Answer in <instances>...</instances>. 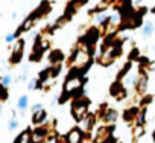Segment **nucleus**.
<instances>
[{
  "label": "nucleus",
  "instance_id": "nucleus-1",
  "mask_svg": "<svg viewBox=\"0 0 155 143\" xmlns=\"http://www.w3.org/2000/svg\"><path fill=\"white\" fill-rule=\"evenodd\" d=\"M85 82H87V78L84 73H81L78 70H73V68H68V75L62 84L61 96H58V104L62 105L73 98L84 95V84Z\"/></svg>",
  "mask_w": 155,
  "mask_h": 143
},
{
  "label": "nucleus",
  "instance_id": "nucleus-2",
  "mask_svg": "<svg viewBox=\"0 0 155 143\" xmlns=\"http://www.w3.org/2000/svg\"><path fill=\"white\" fill-rule=\"evenodd\" d=\"M93 49H90L88 46H85L81 40L76 43L74 49L71 50V55L67 61V67L78 70L81 73L85 75V72L90 68V65L93 64Z\"/></svg>",
  "mask_w": 155,
  "mask_h": 143
},
{
  "label": "nucleus",
  "instance_id": "nucleus-3",
  "mask_svg": "<svg viewBox=\"0 0 155 143\" xmlns=\"http://www.w3.org/2000/svg\"><path fill=\"white\" fill-rule=\"evenodd\" d=\"M90 99L85 96V95H81L78 98H73L71 99V117L79 123L87 114H88V108H90Z\"/></svg>",
  "mask_w": 155,
  "mask_h": 143
},
{
  "label": "nucleus",
  "instance_id": "nucleus-4",
  "mask_svg": "<svg viewBox=\"0 0 155 143\" xmlns=\"http://www.w3.org/2000/svg\"><path fill=\"white\" fill-rule=\"evenodd\" d=\"M56 125V122L53 120L52 122V126L47 125V123H43V125H38L35 129H32L31 132V143H44L46 141V137L49 134L50 129H53V126Z\"/></svg>",
  "mask_w": 155,
  "mask_h": 143
},
{
  "label": "nucleus",
  "instance_id": "nucleus-5",
  "mask_svg": "<svg viewBox=\"0 0 155 143\" xmlns=\"http://www.w3.org/2000/svg\"><path fill=\"white\" fill-rule=\"evenodd\" d=\"M113 132H114V125L99 126L93 135V143H108L113 138Z\"/></svg>",
  "mask_w": 155,
  "mask_h": 143
},
{
  "label": "nucleus",
  "instance_id": "nucleus-6",
  "mask_svg": "<svg viewBox=\"0 0 155 143\" xmlns=\"http://www.w3.org/2000/svg\"><path fill=\"white\" fill-rule=\"evenodd\" d=\"M147 81H149V78H147V72H146V67H138V73H137V81H135V85H134V88H135V93L141 98V96H144V93H146V90H147Z\"/></svg>",
  "mask_w": 155,
  "mask_h": 143
},
{
  "label": "nucleus",
  "instance_id": "nucleus-7",
  "mask_svg": "<svg viewBox=\"0 0 155 143\" xmlns=\"http://www.w3.org/2000/svg\"><path fill=\"white\" fill-rule=\"evenodd\" d=\"M47 46H49V41L47 40H43V37L40 35V37H37V40H35V43H34V47H32V53H31V56H29V59L31 61H40L41 58H43V53L47 50Z\"/></svg>",
  "mask_w": 155,
  "mask_h": 143
},
{
  "label": "nucleus",
  "instance_id": "nucleus-8",
  "mask_svg": "<svg viewBox=\"0 0 155 143\" xmlns=\"http://www.w3.org/2000/svg\"><path fill=\"white\" fill-rule=\"evenodd\" d=\"M23 53H25V40L18 38L12 47V52L9 55V65H17L20 64V61L23 59Z\"/></svg>",
  "mask_w": 155,
  "mask_h": 143
},
{
  "label": "nucleus",
  "instance_id": "nucleus-9",
  "mask_svg": "<svg viewBox=\"0 0 155 143\" xmlns=\"http://www.w3.org/2000/svg\"><path fill=\"white\" fill-rule=\"evenodd\" d=\"M96 114H87L79 123H81V126H79V129L82 131V132H85V135L87 137H90V134H91V131H93V128H94V125H96Z\"/></svg>",
  "mask_w": 155,
  "mask_h": 143
},
{
  "label": "nucleus",
  "instance_id": "nucleus-10",
  "mask_svg": "<svg viewBox=\"0 0 155 143\" xmlns=\"http://www.w3.org/2000/svg\"><path fill=\"white\" fill-rule=\"evenodd\" d=\"M110 93L111 96H114L116 101H123L126 96H128V90L123 87V84L120 81H114L110 87Z\"/></svg>",
  "mask_w": 155,
  "mask_h": 143
},
{
  "label": "nucleus",
  "instance_id": "nucleus-11",
  "mask_svg": "<svg viewBox=\"0 0 155 143\" xmlns=\"http://www.w3.org/2000/svg\"><path fill=\"white\" fill-rule=\"evenodd\" d=\"M37 22H38V18H37V17H35V14L32 12V14H31V15H29V17H28V18H26V20H25V22H23V23L18 26V29L14 32L15 38H18L21 34H25V32L31 31V29L35 26V23H37Z\"/></svg>",
  "mask_w": 155,
  "mask_h": 143
},
{
  "label": "nucleus",
  "instance_id": "nucleus-12",
  "mask_svg": "<svg viewBox=\"0 0 155 143\" xmlns=\"http://www.w3.org/2000/svg\"><path fill=\"white\" fill-rule=\"evenodd\" d=\"M67 143H82L84 141V132L79 129V126H74L68 129V132L64 135Z\"/></svg>",
  "mask_w": 155,
  "mask_h": 143
},
{
  "label": "nucleus",
  "instance_id": "nucleus-13",
  "mask_svg": "<svg viewBox=\"0 0 155 143\" xmlns=\"http://www.w3.org/2000/svg\"><path fill=\"white\" fill-rule=\"evenodd\" d=\"M117 117H119L117 110H114V108H111V107H107V110H105V113L102 114L101 120H102L104 123H107V125H114L116 120H117Z\"/></svg>",
  "mask_w": 155,
  "mask_h": 143
},
{
  "label": "nucleus",
  "instance_id": "nucleus-14",
  "mask_svg": "<svg viewBox=\"0 0 155 143\" xmlns=\"http://www.w3.org/2000/svg\"><path fill=\"white\" fill-rule=\"evenodd\" d=\"M64 59H65V56H64V53L59 49H55V50H52L49 53V62H50V65H61Z\"/></svg>",
  "mask_w": 155,
  "mask_h": 143
},
{
  "label": "nucleus",
  "instance_id": "nucleus-15",
  "mask_svg": "<svg viewBox=\"0 0 155 143\" xmlns=\"http://www.w3.org/2000/svg\"><path fill=\"white\" fill-rule=\"evenodd\" d=\"M17 108H18V113H20V116L23 117V116L26 114L28 108H29V96H26V95H21V96L18 98V101H17Z\"/></svg>",
  "mask_w": 155,
  "mask_h": 143
},
{
  "label": "nucleus",
  "instance_id": "nucleus-16",
  "mask_svg": "<svg viewBox=\"0 0 155 143\" xmlns=\"http://www.w3.org/2000/svg\"><path fill=\"white\" fill-rule=\"evenodd\" d=\"M46 117H47V113H46L44 108L40 110V111H35V113H32V123L35 126L43 125V123H46Z\"/></svg>",
  "mask_w": 155,
  "mask_h": 143
},
{
  "label": "nucleus",
  "instance_id": "nucleus-17",
  "mask_svg": "<svg viewBox=\"0 0 155 143\" xmlns=\"http://www.w3.org/2000/svg\"><path fill=\"white\" fill-rule=\"evenodd\" d=\"M138 111H140V108H137V107L126 108V110H125V113H123V119H125L128 123H131L132 120H134V123H135V119H137V114H138Z\"/></svg>",
  "mask_w": 155,
  "mask_h": 143
},
{
  "label": "nucleus",
  "instance_id": "nucleus-18",
  "mask_svg": "<svg viewBox=\"0 0 155 143\" xmlns=\"http://www.w3.org/2000/svg\"><path fill=\"white\" fill-rule=\"evenodd\" d=\"M135 81H137V73H134V72H128V75L123 78V87L128 88V87H134L135 85Z\"/></svg>",
  "mask_w": 155,
  "mask_h": 143
},
{
  "label": "nucleus",
  "instance_id": "nucleus-19",
  "mask_svg": "<svg viewBox=\"0 0 155 143\" xmlns=\"http://www.w3.org/2000/svg\"><path fill=\"white\" fill-rule=\"evenodd\" d=\"M131 65H132V61H128V62H126V64H125V65L120 68L119 73H117V79H116V81H122V79H123L126 75H128V72L131 70Z\"/></svg>",
  "mask_w": 155,
  "mask_h": 143
},
{
  "label": "nucleus",
  "instance_id": "nucleus-20",
  "mask_svg": "<svg viewBox=\"0 0 155 143\" xmlns=\"http://www.w3.org/2000/svg\"><path fill=\"white\" fill-rule=\"evenodd\" d=\"M143 134H144V126L134 125V128H132V138H134V141H137V140H138Z\"/></svg>",
  "mask_w": 155,
  "mask_h": 143
},
{
  "label": "nucleus",
  "instance_id": "nucleus-21",
  "mask_svg": "<svg viewBox=\"0 0 155 143\" xmlns=\"http://www.w3.org/2000/svg\"><path fill=\"white\" fill-rule=\"evenodd\" d=\"M12 81H14V76H12L11 73H6V75H3L2 78H0V85L5 87V88H8V87L12 84Z\"/></svg>",
  "mask_w": 155,
  "mask_h": 143
},
{
  "label": "nucleus",
  "instance_id": "nucleus-22",
  "mask_svg": "<svg viewBox=\"0 0 155 143\" xmlns=\"http://www.w3.org/2000/svg\"><path fill=\"white\" fill-rule=\"evenodd\" d=\"M108 17H110V14H107V12L104 11V12H99V14H96V17H94V20H93V22H94L97 26H101L102 23H105V22L108 20Z\"/></svg>",
  "mask_w": 155,
  "mask_h": 143
},
{
  "label": "nucleus",
  "instance_id": "nucleus-23",
  "mask_svg": "<svg viewBox=\"0 0 155 143\" xmlns=\"http://www.w3.org/2000/svg\"><path fill=\"white\" fill-rule=\"evenodd\" d=\"M152 32H153V23L152 22H146L143 25V35L144 37H150Z\"/></svg>",
  "mask_w": 155,
  "mask_h": 143
},
{
  "label": "nucleus",
  "instance_id": "nucleus-24",
  "mask_svg": "<svg viewBox=\"0 0 155 143\" xmlns=\"http://www.w3.org/2000/svg\"><path fill=\"white\" fill-rule=\"evenodd\" d=\"M18 126H20V120L12 116V117L8 120V129H9V131H15V129H18Z\"/></svg>",
  "mask_w": 155,
  "mask_h": 143
},
{
  "label": "nucleus",
  "instance_id": "nucleus-25",
  "mask_svg": "<svg viewBox=\"0 0 155 143\" xmlns=\"http://www.w3.org/2000/svg\"><path fill=\"white\" fill-rule=\"evenodd\" d=\"M152 96H146V98H143L141 99V102H140V108H146V105H149L150 102H152Z\"/></svg>",
  "mask_w": 155,
  "mask_h": 143
},
{
  "label": "nucleus",
  "instance_id": "nucleus-26",
  "mask_svg": "<svg viewBox=\"0 0 155 143\" xmlns=\"http://www.w3.org/2000/svg\"><path fill=\"white\" fill-rule=\"evenodd\" d=\"M26 81H28V72H23L18 78H15V82H26Z\"/></svg>",
  "mask_w": 155,
  "mask_h": 143
},
{
  "label": "nucleus",
  "instance_id": "nucleus-27",
  "mask_svg": "<svg viewBox=\"0 0 155 143\" xmlns=\"http://www.w3.org/2000/svg\"><path fill=\"white\" fill-rule=\"evenodd\" d=\"M35 88H37V79L28 81V90H35Z\"/></svg>",
  "mask_w": 155,
  "mask_h": 143
},
{
  "label": "nucleus",
  "instance_id": "nucleus-28",
  "mask_svg": "<svg viewBox=\"0 0 155 143\" xmlns=\"http://www.w3.org/2000/svg\"><path fill=\"white\" fill-rule=\"evenodd\" d=\"M14 40H15V35H14V32H11V34H8V35L5 37V41H6L8 44H9V43H12Z\"/></svg>",
  "mask_w": 155,
  "mask_h": 143
},
{
  "label": "nucleus",
  "instance_id": "nucleus-29",
  "mask_svg": "<svg viewBox=\"0 0 155 143\" xmlns=\"http://www.w3.org/2000/svg\"><path fill=\"white\" fill-rule=\"evenodd\" d=\"M40 110H43V104H41V102H38V104H34V105H32V113L40 111Z\"/></svg>",
  "mask_w": 155,
  "mask_h": 143
},
{
  "label": "nucleus",
  "instance_id": "nucleus-30",
  "mask_svg": "<svg viewBox=\"0 0 155 143\" xmlns=\"http://www.w3.org/2000/svg\"><path fill=\"white\" fill-rule=\"evenodd\" d=\"M55 143H67V141H65L64 135H58V137H56V140H55Z\"/></svg>",
  "mask_w": 155,
  "mask_h": 143
},
{
  "label": "nucleus",
  "instance_id": "nucleus-31",
  "mask_svg": "<svg viewBox=\"0 0 155 143\" xmlns=\"http://www.w3.org/2000/svg\"><path fill=\"white\" fill-rule=\"evenodd\" d=\"M2 114H3V107H2V104H0V117H2Z\"/></svg>",
  "mask_w": 155,
  "mask_h": 143
},
{
  "label": "nucleus",
  "instance_id": "nucleus-32",
  "mask_svg": "<svg viewBox=\"0 0 155 143\" xmlns=\"http://www.w3.org/2000/svg\"><path fill=\"white\" fill-rule=\"evenodd\" d=\"M150 12H152V14H155V6L152 8V11H150Z\"/></svg>",
  "mask_w": 155,
  "mask_h": 143
},
{
  "label": "nucleus",
  "instance_id": "nucleus-33",
  "mask_svg": "<svg viewBox=\"0 0 155 143\" xmlns=\"http://www.w3.org/2000/svg\"><path fill=\"white\" fill-rule=\"evenodd\" d=\"M153 140H155V132H153Z\"/></svg>",
  "mask_w": 155,
  "mask_h": 143
}]
</instances>
